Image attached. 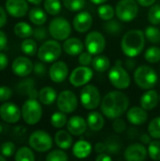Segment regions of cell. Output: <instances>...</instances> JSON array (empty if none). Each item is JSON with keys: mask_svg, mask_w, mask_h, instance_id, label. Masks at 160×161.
Instances as JSON below:
<instances>
[{"mask_svg": "<svg viewBox=\"0 0 160 161\" xmlns=\"http://www.w3.org/2000/svg\"><path fill=\"white\" fill-rule=\"evenodd\" d=\"M129 107V99L125 93L113 91L107 93L101 101V111L108 119L121 117Z\"/></svg>", "mask_w": 160, "mask_h": 161, "instance_id": "obj_1", "label": "cell"}, {"mask_svg": "<svg viewBox=\"0 0 160 161\" xmlns=\"http://www.w3.org/2000/svg\"><path fill=\"white\" fill-rule=\"evenodd\" d=\"M144 36V32L140 29H132L127 31L124 35L121 42L123 53L130 58L139 56L145 46Z\"/></svg>", "mask_w": 160, "mask_h": 161, "instance_id": "obj_2", "label": "cell"}, {"mask_svg": "<svg viewBox=\"0 0 160 161\" xmlns=\"http://www.w3.org/2000/svg\"><path fill=\"white\" fill-rule=\"evenodd\" d=\"M134 81L141 89L151 90L157 82V74L152 67L141 65L134 72Z\"/></svg>", "mask_w": 160, "mask_h": 161, "instance_id": "obj_3", "label": "cell"}, {"mask_svg": "<svg viewBox=\"0 0 160 161\" xmlns=\"http://www.w3.org/2000/svg\"><path fill=\"white\" fill-rule=\"evenodd\" d=\"M110 83L118 90H125L130 86L131 78L128 72L122 66V61L117 60L115 65L108 71Z\"/></svg>", "mask_w": 160, "mask_h": 161, "instance_id": "obj_4", "label": "cell"}, {"mask_svg": "<svg viewBox=\"0 0 160 161\" xmlns=\"http://www.w3.org/2000/svg\"><path fill=\"white\" fill-rule=\"evenodd\" d=\"M22 117L25 124L34 125L41 121L42 115V108L37 99L28 98L22 107Z\"/></svg>", "mask_w": 160, "mask_h": 161, "instance_id": "obj_5", "label": "cell"}, {"mask_svg": "<svg viewBox=\"0 0 160 161\" xmlns=\"http://www.w3.org/2000/svg\"><path fill=\"white\" fill-rule=\"evenodd\" d=\"M61 45L58 41H45L38 49V58L44 63L55 62L61 56Z\"/></svg>", "mask_w": 160, "mask_h": 161, "instance_id": "obj_6", "label": "cell"}, {"mask_svg": "<svg viewBox=\"0 0 160 161\" xmlns=\"http://www.w3.org/2000/svg\"><path fill=\"white\" fill-rule=\"evenodd\" d=\"M48 31L50 35L57 41H65L69 38L72 32L70 23L63 17H56L51 20Z\"/></svg>", "mask_w": 160, "mask_h": 161, "instance_id": "obj_7", "label": "cell"}, {"mask_svg": "<svg viewBox=\"0 0 160 161\" xmlns=\"http://www.w3.org/2000/svg\"><path fill=\"white\" fill-rule=\"evenodd\" d=\"M139 13V6L135 0H121L115 8V14L122 22L133 21Z\"/></svg>", "mask_w": 160, "mask_h": 161, "instance_id": "obj_8", "label": "cell"}, {"mask_svg": "<svg viewBox=\"0 0 160 161\" xmlns=\"http://www.w3.org/2000/svg\"><path fill=\"white\" fill-rule=\"evenodd\" d=\"M101 95L99 90L94 85H86L80 92L81 105L89 110H93L101 105Z\"/></svg>", "mask_w": 160, "mask_h": 161, "instance_id": "obj_9", "label": "cell"}, {"mask_svg": "<svg viewBox=\"0 0 160 161\" xmlns=\"http://www.w3.org/2000/svg\"><path fill=\"white\" fill-rule=\"evenodd\" d=\"M29 146L37 152L44 153L49 151L53 146V139L44 130L34 131L28 139Z\"/></svg>", "mask_w": 160, "mask_h": 161, "instance_id": "obj_10", "label": "cell"}, {"mask_svg": "<svg viewBox=\"0 0 160 161\" xmlns=\"http://www.w3.org/2000/svg\"><path fill=\"white\" fill-rule=\"evenodd\" d=\"M57 106L60 111L66 114L72 113L77 108V106H78L77 97L74 94V92L72 91H69V90L62 91L58 95Z\"/></svg>", "mask_w": 160, "mask_h": 161, "instance_id": "obj_11", "label": "cell"}, {"mask_svg": "<svg viewBox=\"0 0 160 161\" xmlns=\"http://www.w3.org/2000/svg\"><path fill=\"white\" fill-rule=\"evenodd\" d=\"M85 47L93 56L101 54L106 48V39L98 31L90 32L85 39Z\"/></svg>", "mask_w": 160, "mask_h": 161, "instance_id": "obj_12", "label": "cell"}, {"mask_svg": "<svg viewBox=\"0 0 160 161\" xmlns=\"http://www.w3.org/2000/svg\"><path fill=\"white\" fill-rule=\"evenodd\" d=\"M93 76V72L89 66H79L74 68L69 77L70 83L75 87H81L87 85L92 78Z\"/></svg>", "mask_w": 160, "mask_h": 161, "instance_id": "obj_13", "label": "cell"}, {"mask_svg": "<svg viewBox=\"0 0 160 161\" xmlns=\"http://www.w3.org/2000/svg\"><path fill=\"white\" fill-rule=\"evenodd\" d=\"M0 117L8 124H16L22 117V111L17 105L10 102H5L0 107Z\"/></svg>", "mask_w": 160, "mask_h": 161, "instance_id": "obj_14", "label": "cell"}, {"mask_svg": "<svg viewBox=\"0 0 160 161\" xmlns=\"http://www.w3.org/2000/svg\"><path fill=\"white\" fill-rule=\"evenodd\" d=\"M34 64L26 57L16 58L11 65V70L13 74L20 77H25L33 72Z\"/></svg>", "mask_w": 160, "mask_h": 161, "instance_id": "obj_15", "label": "cell"}, {"mask_svg": "<svg viewBox=\"0 0 160 161\" xmlns=\"http://www.w3.org/2000/svg\"><path fill=\"white\" fill-rule=\"evenodd\" d=\"M148 150L142 143H133L129 145L124 153V159L127 161H142L146 159Z\"/></svg>", "mask_w": 160, "mask_h": 161, "instance_id": "obj_16", "label": "cell"}, {"mask_svg": "<svg viewBox=\"0 0 160 161\" xmlns=\"http://www.w3.org/2000/svg\"><path fill=\"white\" fill-rule=\"evenodd\" d=\"M6 10L12 17H24L28 10L27 0H7Z\"/></svg>", "mask_w": 160, "mask_h": 161, "instance_id": "obj_17", "label": "cell"}, {"mask_svg": "<svg viewBox=\"0 0 160 161\" xmlns=\"http://www.w3.org/2000/svg\"><path fill=\"white\" fill-rule=\"evenodd\" d=\"M69 74V69L64 61H55L49 69L50 79L55 83L63 82Z\"/></svg>", "mask_w": 160, "mask_h": 161, "instance_id": "obj_18", "label": "cell"}, {"mask_svg": "<svg viewBox=\"0 0 160 161\" xmlns=\"http://www.w3.org/2000/svg\"><path fill=\"white\" fill-rule=\"evenodd\" d=\"M73 25L74 28L79 33L87 32L92 25V17L88 11H80L74 16Z\"/></svg>", "mask_w": 160, "mask_h": 161, "instance_id": "obj_19", "label": "cell"}, {"mask_svg": "<svg viewBox=\"0 0 160 161\" xmlns=\"http://www.w3.org/2000/svg\"><path fill=\"white\" fill-rule=\"evenodd\" d=\"M67 130L74 136L83 135L88 127V124L81 116H72L67 122Z\"/></svg>", "mask_w": 160, "mask_h": 161, "instance_id": "obj_20", "label": "cell"}, {"mask_svg": "<svg viewBox=\"0 0 160 161\" xmlns=\"http://www.w3.org/2000/svg\"><path fill=\"white\" fill-rule=\"evenodd\" d=\"M126 118L130 124L134 125H141L148 119L147 110H145L141 107H132L127 111Z\"/></svg>", "mask_w": 160, "mask_h": 161, "instance_id": "obj_21", "label": "cell"}, {"mask_svg": "<svg viewBox=\"0 0 160 161\" xmlns=\"http://www.w3.org/2000/svg\"><path fill=\"white\" fill-rule=\"evenodd\" d=\"M62 48L69 56H79L84 50V44L77 38H68L64 41Z\"/></svg>", "mask_w": 160, "mask_h": 161, "instance_id": "obj_22", "label": "cell"}, {"mask_svg": "<svg viewBox=\"0 0 160 161\" xmlns=\"http://www.w3.org/2000/svg\"><path fill=\"white\" fill-rule=\"evenodd\" d=\"M159 96L157 91L151 89L147 90L145 93H143L141 97V107L145 110H153L158 104Z\"/></svg>", "mask_w": 160, "mask_h": 161, "instance_id": "obj_23", "label": "cell"}, {"mask_svg": "<svg viewBox=\"0 0 160 161\" xmlns=\"http://www.w3.org/2000/svg\"><path fill=\"white\" fill-rule=\"evenodd\" d=\"M35 83L34 80L31 78H26L23 81H21L17 85V92H20L23 95L28 96V98H33L37 99L39 98V92L36 91L35 89Z\"/></svg>", "mask_w": 160, "mask_h": 161, "instance_id": "obj_24", "label": "cell"}, {"mask_svg": "<svg viewBox=\"0 0 160 161\" xmlns=\"http://www.w3.org/2000/svg\"><path fill=\"white\" fill-rule=\"evenodd\" d=\"M91 151H92L91 144L85 140L77 141L73 146V155L76 158H80V159L88 158L91 154Z\"/></svg>", "mask_w": 160, "mask_h": 161, "instance_id": "obj_25", "label": "cell"}, {"mask_svg": "<svg viewBox=\"0 0 160 161\" xmlns=\"http://www.w3.org/2000/svg\"><path fill=\"white\" fill-rule=\"evenodd\" d=\"M87 124L91 130L92 131H100L105 125V118L104 114L98 111H91L88 114Z\"/></svg>", "mask_w": 160, "mask_h": 161, "instance_id": "obj_26", "label": "cell"}, {"mask_svg": "<svg viewBox=\"0 0 160 161\" xmlns=\"http://www.w3.org/2000/svg\"><path fill=\"white\" fill-rule=\"evenodd\" d=\"M55 143L62 150L69 149L73 144L72 134L67 130H59L55 135Z\"/></svg>", "mask_w": 160, "mask_h": 161, "instance_id": "obj_27", "label": "cell"}, {"mask_svg": "<svg viewBox=\"0 0 160 161\" xmlns=\"http://www.w3.org/2000/svg\"><path fill=\"white\" fill-rule=\"evenodd\" d=\"M57 92L52 87H43L39 92V100L43 105H52L55 101H57Z\"/></svg>", "mask_w": 160, "mask_h": 161, "instance_id": "obj_28", "label": "cell"}, {"mask_svg": "<svg viewBox=\"0 0 160 161\" xmlns=\"http://www.w3.org/2000/svg\"><path fill=\"white\" fill-rule=\"evenodd\" d=\"M30 22L36 25H42L47 21V15L44 10L40 8H33L28 12Z\"/></svg>", "mask_w": 160, "mask_h": 161, "instance_id": "obj_29", "label": "cell"}, {"mask_svg": "<svg viewBox=\"0 0 160 161\" xmlns=\"http://www.w3.org/2000/svg\"><path fill=\"white\" fill-rule=\"evenodd\" d=\"M91 65L95 71H97L99 73H105L110 67V60L107 56L99 54L93 58Z\"/></svg>", "mask_w": 160, "mask_h": 161, "instance_id": "obj_30", "label": "cell"}, {"mask_svg": "<svg viewBox=\"0 0 160 161\" xmlns=\"http://www.w3.org/2000/svg\"><path fill=\"white\" fill-rule=\"evenodd\" d=\"M14 33L18 38L21 39H27L33 35L34 29L31 27V25L25 22H19L14 25Z\"/></svg>", "mask_w": 160, "mask_h": 161, "instance_id": "obj_31", "label": "cell"}, {"mask_svg": "<svg viewBox=\"0 0 160 161\" xmlns=\"http://www.w3.org/2000/svg\"><path fill=\"white\" fill-rule=\"evenodd\" d=\"M21 50L22 52L26 55V56H35L36 53L38 52V46L37 42L32 40V39H25V41L22 42L21 43Z\"/></svg>", "mask_w": 160, "mask_h": 161, "instance_id": "obj_32", "label": "cell"}, {"mask_svg": "<svg viewBox=\"0 0 160 161\" xmlns=\"http://www.w3.org/2000/svg\"><path fill=\"white\" fill-rule=\"evenodd\" d=\"M16 161H34L35 156L33 151L28 147H21L17 150L14 157Z\"/></svg>", "mask_w": 160, "mask_h": 161, "instance_id": "obj_33", "label": "cell"}, {"mask_svg": "<svg viewBox=\"0 0 160 161\" xmlns=\"http://www.w3.org/2000/svg\"><path fill=\"white\" fill-rule=\"evenodd\" d=\"M50 122H51V125L55 128H62L63 126H65L67 125L68 119H67L66 113L59 110V111L52 114Z\"/></svg>", "mask_w": 160, "mask_h": 161, "instance_id": "obj_34", "label": "cell"}, {"mask_svg": "<svg viewBox=\"0 0 160 161\" xmlns=\"http://www.w3.org/2000/svg\"><path fill=\"white\" fill-rule=\"evenodd\" d=\"M97 12H98L99 17L104 21L111 20L115 14L114 8H112V6H110L108 4H101L97 9Z\"/></svg>", "mask_w": 160, "mask_h": 161, "instance_id": "obj_35", "label": "cell"}, {"mask_svg": "<svg viewBox=\"0 0 160 161\" xmlns=\"http://www.w3.org/2000/svg\"><path fill=\"white\" fill-rule=\"evenodd\" d=\"M144 58L149 63H157L160 61V48L157 46L149 47L144 53Z\"/></svg>", "mask_w": 160, "mask_h": 161, "instance_id": "obj_36", "label": "cell"}, {"mask_svg": "<svg viewBox=\"0 0 160 161\" xmlns=\"http://www.w3.org/2000/svg\"><path fill=\"white\" fill-rule=\"evenodd\" d=\"M44 9L50 15H58L61 10V3L59 0H45L43 3Z\"/></svg>", "mask_w": 160, "mask_h": 161, "instance_id": "obj_37", "label": "cell"}, {"mask_svg": "<svg viewBox=\"0 0 160 161\" xmlns=\"http://www.w3.org/2000/svg\"><path fill=\"white\" fill-rule=\"evenodd\" d=\"M104 29L108 32V34L111 36H117L123 30V26L118 21L111 19V20H108L104 25Z\"/></svg>", "mask_w": 160, "mask_h": 161, "instance_id": "obj_38", "label": "cell"}, {"mask_svg": "<svg viewBox=\"0 0 160 161\" xmlns=\"http://www.w3.org/2000/svg\"><path fill=\"white\" fill-rule=\"evenodd\" d=\"M144 35H145V38L152 43L160 42V30L154 25L147 26L145 29Z\"/></svg>", "mask_w": 160, "mask_h": 161, "instance_id": "obj_39", "label": "cell"}, {"mask_svg": "<svg viewBox=\"0 0 160 161\" xmlns=\"http://www.w3.org/2000/svg\"><path fill=\"white\" fill-rule=\"evenodd\" d=\"M64 7L71 11H80L86 5V0H62Z\"/></svg>", "mask_w": 160, "mask_h": 161, "instance_id": "obj_40", "label": "cell"}, {"mask_svg": "<svg viewBox=\"0 0 160 161\" xmlns=\"http://www.w3.org/2000/svg\"><path fill=\"white\" fill-rule=\"evenodd\" d=\"M148 156L153 160H160V141L156 140L149 143Z\"/></svg>", "mask_w": 160, "mask_h": 161, "instance_id": "obj_41", "label": "cell"}, {"mask_svg": "<svg viewBox=\"0 0 160 161\" xmlns=\"http://www.w3.org/2000/svg\"><path fill=\"white\" fill-rule=\"evenodd\" d=\"M148 21L154 25H159L160 24V5H152L149 11H148Z\"/></svg>", "mask_w": 160, "mask_h": 161, "instance_id": "obj_42", "label": "cell"}, {"mask_svg": "<svg viewBox=\"0 0 160 161\" xmlns=\"http://www.w3.org/2000/svg\"><path fill=\"white\" fill-rule=\"evenodd\" d=\"M148 133L154 139H160V117H157L150 122Z\"/></svg>", "mask_w": 160, "mask_h": 161, "instance_id": "obj_43", "label": "cell"}, {"mask_svg": "<svg viewBox=\"0 0 160 161\" xmlns=\"http://www.w3.org/2000/svg\"><path fill=\"white\" fill-rule=\"evenodd\" d=\"M15 151H16V146L12 142H4L0 147L1 155L4 156L5 158H11L13 155H15L16 153Z\"/></svg>", "mask_w": 160, "mask_h": 161, "instance_id": "obj_44", "label": "cell"}, {"mask_svg": "<svg viewBox=\"0 0 160 161\" xmlns=\"http://www.w3.org/2000/svg\"><path fill=\"white\" fill-rule=\"evenodd\" d=\"M45 159L47 161H66L68 160V156L62 151V149L54 150L46 156Z\"/></svg>", "mask_w": 160, "mask_h": 161, "instance_id": "obj_45", "label": "cell"}, {"mask_svg": "<svg viewBox=\"0 0 160 161\" xmlns=\"http://www.w3.org/2000/svg\"><path fill=\"white\" fill-rule=\"evenodd\" d=\"M92 54H91L89 51H86V52H82L79 57H78V62L80 65L82 66H89L92 63Z\"/></svg>", "mask_w": 160, "mask_h": 161, "instance_id": "obj_46", "label": "cell"}, {"mask_svg": "<svg viewBox=\"0 0 160 161\" xmlns=\"http://www.w3.org/2000/svg\"><path fill=\"white\" fill-rule=\"evenodd\" d=\"M112 128L118 134L124 133L125 131V129H126L125 122L123 119H121L120 117L119 118H116V119H114V122L112 124Z\"/></svg>", "mask_w": 160, "mask_h": 161, "instance_id": "obj_47", "label": "cell"}, {"mask_svg": "<svg viewBox=\"0 0 160 161\" xmlns=\"http://www.w3.org/2000/svg\"><path fill=\"white\" fill-rule=\"evenodd\" d=\"M33 36L35 37V39L39 42H42L44 40H46L47 38V31L43 26L39 25V27H37L34 32H33Z\"/></svg>", "mask_w": 160, "mask_h": 161, "instance_id": "obj_48", "label": "cell"}, {"mask_svg": "<svg viewBox=\"0 0 160 161\" xmlns=\"http://www.w3.org/2000/svg\"><path fill=\"white\" fill-rule=\"evenodd\" d=\"M12 96V91L7 86L0 87V102H6L9 100Z\"/></svg>", "mask_w": 160, "mask_h": 161, "instance_id": "obj_49", "label": "cell"}, {"mask_svg": "<svg viewBox=\"0 0 160 161\" xmlns=\"http://www.w3.org/2000/svg\"><path fill=\"white\" fill-rule=\"evenodd\" d=\"M33 72L37 75H44L46 74V66L44 65V62L42 61L36 62L33 67Z\"/></svg>", "mask_w": 160, "mask_h": 161, "instance_id": "obj_50", "label": "cell"}, {"mask_svg": "<svg viewBox=\"0 0 160 161\" xmlns=\"http://www.w3.org/2000/svg\"><path fill=\"white\" fill-rule=\"evenodd\" d=\"M8 64V58L6 54L0 52V71H3L5 68H7Z\"/></svg>", "mask_w": 160, "mask_h": 161, "instance_id": "obj_51", "label": "cell"}, {"mask_svg": "<svg viewBox=\"0 0 160 161\" xmlns=\"http://www.w3.org/2000/svg\"><path fill=\"white\" fill-rule=\"evenodd\" d=\"M8 44V38L7 35L5 34V32L0 30V52L3 51Z\"/></svg>", "mask_w": 160, "mask_h": 161, "instance_id": "obj_52", "label": "cell"}, {"mask_svg": "<svg viewBox=\"0 0 160 161\" xmlns=\"http://www.w3.org/2000/svg\"><path fill=\"white\" fill-rule=\"evenodd\" d=\"M6 23H7V13L5 9L0 6V28L5 26Z\"/></svg>", "mask_w": 160, "mask_h": 161, "instance_id": "obj_53", "label": "cell"}, {"mask_svg": "<svg viewBox=\"0 0 160 161\" xmlns=\"http://www.w3.org/2000/svg\"><path fill=\"white\" fill-rule=\"evenodd\" d=\"M94 150L97 154H101V153H105V151L107 150V144L103 143V142H97L95 144Z\"/></svg>", "mask_w": 160, "mask_h": 161, "instance_id": "obj_54", "label": "cell"}, {"mask_svg": "<svg viewBox=\"0 0 160 161\" xmlns=\"http://www.w3.org/2000/svg\"><path fill=\"white\" fill-rule=\"evenodd\" d=\"M111 157L108 156V154L106 153H101V154H98V156L95 158V160L96 161H111Z\"/></svg>", "mask_w": 160, "mask_h": 161, "instance_id": "obj_55", "label": "cell"}, {"mask_svg": "<svg viewBox=\"0 0 160 161\" xmlns=\"http://www.w3.org/2000/svg\"><path fill=\"white\" fill-rule=\"evenodd\" d=\"M157 0H137V2L142 7H151Z\"/></svg>", "mask_w": 160, "mask_h": 161, "instance_id": "obj_56", "label": "cell"}, {"mask_svg": "<svg viewBox=\"0 0 160 161\" xmlns=\"http://www.w3.org/2000/svg\"><path fill=\"white\" fill-rule=\"evenodd\" d=\"M151 138H152V137H151V136L149 135V133H148V135H147V134L142 135L141 140V142H142V143H144V144H148V145H149V143L152 142V141H151Z\"/></svg>", "mask_w": 160, "mask_h": 161, "instance_id": "obj_57", "label": "cell"}, {"mask_svg": "<svg viewBox=\"0 0 160 161\" xmlns=\"http://www.w3.org/2000/svg\"><path fill=\"white\" fill-rule=\"evenodd\" d=\"M126 66H127V69L132 70L134 68V66H135L134 60L133 59H130V58H129V60H126Z\"/></svg>", "mask_w": 160, "mask_h": 161, "instance_id": "obj_58", "label": "cell"}, {"mask_svg": "<svg viewBox=\"0 0 160 161\" xmlns=\"http://www.w3.org/2000/svg\"><path fill=\"white\" fill-rule=\"evenodd\" d=\"M108 0H91V2L93 3V4H95V5H101V4H104Z\"/></svg>", "mask_w": 160, "mask_h": 161, "instance_id": "obj_59", "label": "cell"}, {"mask_svg": "<svg viewBox=\"0 0 160 161\" xmlns=\"http://www.w3.org/2000/svg\"><path fill=\"white\" fill-rule=\"evenodd\" d=\"M42 0H27V2L33 4V5H40Z\"/></svg>", "mask_w": 160, "mask_h": 161, "instance_id": "obj_60", "label": "cell"}, {"mask_svg": "<svg viewBox=\"0 0 160 161\" xmlns=\"http://www.w3.org/2000/svg\"><path fill=\"white\" fill-rule=\"evenodd\" d=\"M0 161H6V158L2 155H0Z\"/></svg>", "mask_w": 160, "mask_h": 161, "instance_id": "obj_61", "label": "cell"}, {"mask_svg": "<svg viewBox=\"0 0 160 161\" xmlns=\"http://www.w3.org/2000/svg\"><path fill=\"white\" fill-rule=\"evenodd\" d=\"M2 131H3V127H2V125H1V124H0V134L2 133Z\"/></svg>", "mask_w": 160, "mask_h": 161, "instance_id": "obj_62", "label": "cell"}, {"mask_svg": "<svg viewBox=\"0 0 160 161\" xmlns=\"http://www.w3.org/2000/svg\"><path fill=\"white\" fill-rule=\"evenodd\" d=\"M159 100H160V95H159Z\"/></svg>", "mask_w": 160, "mask_h": 161, "instance_id": "obj_63", "label": "cell"}]
</instances>
